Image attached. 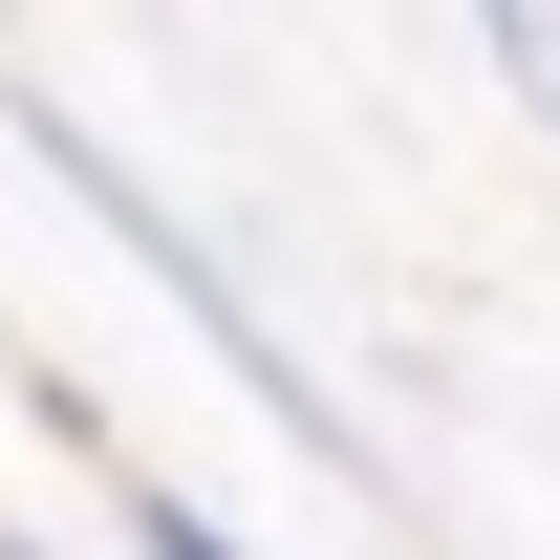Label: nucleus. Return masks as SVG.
I'll return each mask as SVG.
<instances>
[{
	"mask_svg": "<svg viewBox=\"0 0 560 560\" xmlns=\"http://www.w3.org/2000/svg\"><path fill=\"white\" fill-rule=\"evenodd\" d=\"M130 539H151V560H259V539H215V517H195V495H151V517H130Z\"/></svg>",
	"mask_w": 560,
	"mask_h": 560,
	"instance_id": "f257e3e1",
	"label": "nucleus"
},
{
	"mask_svg": "<svg viewBox=\"0 0 560 560\" xmlns=\"http://www.w3.org/2000/svg\"><path fill=\"white\" fill-rule=\"evenodd\" d=\"M0 560H22V539H0Z\"/></svg>",
	"mask_w": 560,
	"mask_h": 560,
	"instance_id": "f03ea898",
	"label": "nucleus"
}]
</instances>
